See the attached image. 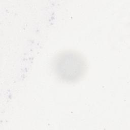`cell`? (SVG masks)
Returning <instances> with one entry per match:
<instances>
[{
	"mask_svg": "<svg viewBox=\"0 0 130 130\" xmlns=\"http://www.w3.org/2000/svg\"><path fill=\"white\" fill-rule=\"evenodd\" d=\"M53 68L56 76L66 82L79 80L85 74L87 63L80 53L71 50L58 53L54 57Z\"/></svg>",
	"mask_w": 130,
	"mask_h": 130,
	"instance_id": "1",
	"label": "cell"
}]
</instances>
